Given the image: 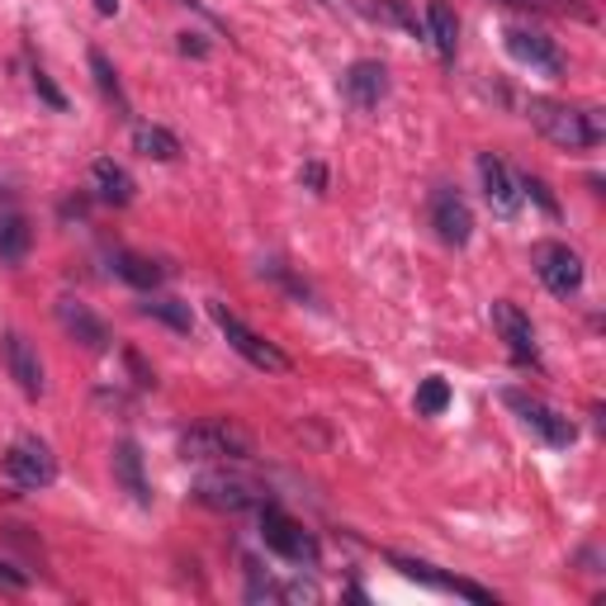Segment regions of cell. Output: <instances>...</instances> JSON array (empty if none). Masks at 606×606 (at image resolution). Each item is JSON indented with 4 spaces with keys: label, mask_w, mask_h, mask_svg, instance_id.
<instances>
[{
    "label": "cell",
    "mask_w": 606,
    "mask_h": 606,
    "mask_svg": "<svg viewBox=\"0 0 606 606\" xmlns=\"http://www.w3.org/2000/svg\"><path fill=\"white\" fill-rule=\"evenodd\" d=\"M34 91H38L43 100H48L53 109H67V95L57 91V85H53V77H48V71H38V67H34Z\"/></svg>",
    "instance_id": "4316f807"
},
{
    "label": "cell",
    "mask_w": 606,
    "mask_h": 606,
    "mask_svg": "<svg viewBox=\"0 0 606 606\" xmlns=\"http://www.w3.org/2000/svg\"><path fill=\"white\" fill-rule=\"evenodd\" d=\"M502 403H508V408L522 417L526 431H536V436H540L545 445H555V451H569V445L579 441V427H573L564 412H555L550 403L531 398V394H522V388H508V394H502Z\"/></svg>",
    "instance_id": "3957f363"
},
{
    "label": "cell",
    "mask_w": 606,
    "mask_h": 606,
    "mask_svg": "<svg viewBox=\"0 0 606 606\" xmlns=\"http://www.w3.org/2000/svg\"><path fill=\"white\" fill-rule=\"evenodd\" d=\"M114 479H119L128 493H133V502H142V508L152 502V488H148V479H142V455H138L133 441H124L119 451H114Z\"/></svg>",
    "instance_id": "2e32d148"
},
{
    "label": "cell",
    "mask_w": 606,
    "mask_h": 606,
    "mask_svg": "<svg viewBox=\"0 0 606 606\" xmlns=\"http://www.w3.org/2000/svg\"><path fill=\"white\" fill-rule=\"evenodd\" d=\"M303 180H308L313 190H323V166H303Z\"/></svg>",
    "instance_id": "f546056e"
},
{
    "label": "cell",
    "mask_w": 606,
    "mask_h": 606,
    "mask_svg": "<svg viewBox=\"0 0 606 606\" xmlns=\"http://www.w3.org/2000/svg\"><path fill=\"white\" fill-rule=\"evenodd\" d=\"M493 327L502 331V341H508V351L516 360H536V331H531V317L516 308V303H508V299L493 303Z\"/></svg>",
    "instance_id": "7c38bea8"
},
{
    "label": "cell",
    "mask_w": 606,
    "mask_h": 606,
    "mask_svg": "<svg viewBox=\"0 0 606 606\" xmlns=\"http://www.w3.org/2000/svg\"><path fill=\"white\" fill-rule=\"evenodd\" d=\"M91 71H95V85H100V95L105 100H114L124 114H128V100H124V85H119V77H114V67H109V57L100 53V48H91Z\"/></svg>",
    "instance_id": "7402d4cb"
},
{
    "label": "cell",
    "mask_w": 606,
    "mask_h": 606,
    "mask_svg": "<svg viewBox=\"0 0 606 606\" xmlns=\"http://www.w3.org/2000/svg\"><path fill=\"white\" fill-rule=\"evenodd\" d=\"M0 587H10V593H24V587H28V573L0 559Z\"/></svg>",
    "instance_id": "f1b7e54d"
},
{
    "label": "cell",
    "mask_w": 606,
    "mask_h": 606,
    "mask_svg": "<svg viewBox=\"0 0 606 606\" xmlns=\"http://www.w3.org/2000/svg\"><path fill=\"white\" fill-rule=\"evenodd\" d=\"M142 313L162 317V323H171L176 331H190V308H185L180 299H152V303H142Z\"/></svg>",
    "instance_id": "d4e9b609"
},
{
    "label": "cell",
    "mask_w": 606,
    "mask_h": 606,
    "mask_svg": "<svg viewBox=\"0 0 606 606\" xmlns=\"http://www.w3.org/2000/svg\"><path fill=\"white\" fill-rule=\"evenodd\" d=\"M114 270H119L128 284H138V290H156V284H162V266L138 252H114Z\"/></svg>",
    "instance_id": "ffe728a7"
},
{
    "label": "cell",
    "mask_w": 606,
    "mask_h": 606,
    "mask_svg": "<svg viewBox=\"0 0 606 606\" xmlns=\"http://www.w3.org/2000/svg\"><path fill=\"white\" fill-rule=\"evenodd\" d=\"M28 252V223L14 209H0V261H20Z\"/></svg>",
    "instance_id": "44dd1931"
},
{
    "label": "cell",
    "mask_w": 606,
    "mask_h": 606,
    "mask_svg": "<svg viewBox=\"0 0 606 606\" xmlns=\"http://www.w3.org/2000/svg\"><path fill=\"white\" fill-rule=\"evenodd\" d=\"M261 540H266V550H276L280 559H290V564H317V540L290 512L270 508V502L261 508Z\"/></svg>",
    "instance_id": "52a82bcc"
},
{
    "label": "cell",
    "mask_w": 606,
    "mask_h": 606,
    "mask_svg": "<svg viewBox=\"0 0 606 606\" xmlns=\"http://www.w3.org/2000/svg\"><path fill=\"white\" fill-rule=\"evenodd\" d=\"M180 455L185 459H247L252 436L237 431L233 422H205V427H190L180 436Z\"/></svg>",
    "instance_id": "277c9868"
},
{
    "label": "cell",
    "mask_w": 606,
    "mask_h": 606,
    "mask_svg": "<svg viewBox=\"0 0 606 606\" xmlns=\"http://www.w3.org/2000/svg\"><path fill=\"white\" fill-rule=\"evenodd\" d=\"M95 10H100V14H105V20H109V14H119V0H95Z\"/></svg>",
    "instance_id": "1f68e13d"
},
{
    "label": "cell",
    "mask_w": 606,
    "mask_h": 606,
    "mask_svg": "<svg viewBox=\"0 0 606 606\" xmlns=\"http://www.w3.org/2000/svg\"><path fill=\"white\" fill-rule=\"evenodd\" d=\"M57 323L67 327V337H77L85 351H105L109 346V331H105V323L85 308V303H77V299H62L57 303Z\"/></svg>",
    "instance_id": "4fadbf2b"
},
{
    "label": "cell",
    "mask_w": 606,
    "mask_h": 606,
    "mask_svg": "<svg viewBox=\"0 0 606 606\" xmlns=\"http://www.w3.org/2000/svg\"><path fill=\"white\" fill-rule=\"evenodd\" d=\"M502 5H536V10H573V14H587V0H502Z\"/></svg>",
    "instance_id": "484cf974"
},
{
    "label": "cell",
    "mask_w": 606,
    "mask_h": 606,
    "mask_svg": "<svg viewBox=\"0 0 606 606\" xmlns=\"http://www.w3.org/2000/svg\"><path fill=\"white\" fill-rule=\"evenodd\" d=\"M213 323H219V331L228 337V346L247 360V365H256V370H266V374H290V356L280 351V346H270L266 337H256V331L242 323L237 313H228L223 303H213Z\"/></svg>",
    "instance_id": "7a4b0ae2"
},
{
    "label": "cell",
    "mask_w": 606,
    "mask_h": 606,
    "mask_svg": "<svg viewBox=\"0 0 606 606\" xmlns=\"http://www.w3.org/2000/svg\"><path fill=\"white\" fill-rule=\"evenodd\" d=\"M195 498L213 512H247V508H266V488L242 479V474H205L195 483Z\"/></svg>",
    "instance_id": "ba28073f"
},
{
    "label": "cell",
    "mask_w": 606,
    "mask_h": 606,
    "mask_svg": "<svg viewBox=\"0 0 606 606\" xmlns=\"http://www.w3.org/2000/svg\"><path fill=\"white\" fill-rule=\"evenodd\" d=\"M0 474H5V483H14V488H48L53 479H57V459H53V451L43 441H34V436H24V441H14L10 451H5V459H0Z\"/></svg>",
    "instance_id": "5b68a950"
},
{
    "label": "cell",
    "mask_w": 606,
    "mask_h": 606,
    "mask_svg": "<svg viewBox=\"0 0 606 606\" xmlns=\"http://www.w3.org/2000/svg\"><path fill=\"white\" fill-rule=\"evenodd\" d=\"M479 176H483V195H488V205H493L498 219H512L516 209H522V185L512 180V171L498 162L493 152H483L479 156Z\"/></svg>",
    "instance_id": "30bf717a"
},
{
    "label": "cell",
    "mask_w": 606,
    "mask_h": 606,
    "mask_svg": "<svg viewBox=\"0 0 606 606\" xmlns=\"http://www.w3.org/2000/svg\"><path fill=\"white\" fill-rule=\"evenodd\" d=\"M341 85H346V100H351L356 109H374L388 95V71L380 62H356L351 71H346Z\"/></svg>",
    "instance_id": "5bb4252c"
},
{
    "label": "cell",
    "mask_w": 606,
    "mask_h": 606,
    "mask_svg": "<svg viewBox=\"0 0 606 606\" xmlns=\"http://www.w3.org/2000/svg\"><path fill=\"white\" fill-rule=\"evenodd\" d=\"M133 148L142 156H152V162H176V156H180L176 133H166V128H156V124H138L133 128Z\"/></svg>",
    "instance_id": "ac0fdd59"
},
{
    "label": "cell",
    "mask_w": 606,
    "mask_h": 606,
    "mask_svg": "<svg viewBox=\"0 0 606 606\" xmlns=\"http://www.w3.org/2000/svg\"><path fill=\"white\" fill-rule=\"evenodd\" d=\"M180 53H195V57H205L209 48H205V43H190V34H180Z\"/></svg>",
    "instance_id": "4dcf8cb0"
},
{
    "label": "cell",
    "mask_w": 606,
    "mask_h": 606,
    "mask_svg": "<svg viewBox=\"0 0 606 606\" xmlns=\"http://www.w3.org/2000/svg\"><path fill=\"white\" fill-rule=\"evenodd\" d=\"M427 34H431V43H436L441 57H455L459 20H455V10L445 5V0H431V5H427Z\"/></svg>",
    "instance_id": "e0dca14e"
},
{
    "label": "cell",
    "mask_w": 606,
    "mask_h": 606,
    "mask_svg": "<svg viewBox=\"0 0 606 606\" xmlns=\"http://www.w3.org/2000/svg\"><path fill=\"white\" fill-rule=\"evenodd\" d=\"M516 185H522V190H526L531 199H536V205H540L545 213H559V205H555V195H550V190H545V185H540L536 176H522V180H516Z\"/></svg>",
    "instance_id": "83f0119b"
},
{
    "label": "cell",
    "mask_w": 606,
    "mask_h": 606,
    "mask_svg": "<svg viewBox=\"0 0 606 606\" xmlns=\"http://www.w3.org/2000/svg\"><path fill=\"white\" fill-rule=\"evenodd\" d=\"M95 190H100V199L105 205H128L133 199V176H128L124 166H114V162H95Z\"/></svg>",
    "instance_id": "d6986e66"
},
{
    "label": "cell",
    "mask_w": 606,
    "mask_h": 606,
    "mask_svg": "<svg viewBox=\"0 0 606 606\" xmlns=\"http://www.w3.org/2000/svg\"><path fill=\"white\" fill-rule=\"evenodd\" d=\"M388 564H394L403 579H412V583H422V587H436V593H445V587H451V579H445V573H436L431 564H422V559H403V555H394Z\"/></svg>",
    "instance_id": "cb8c5ba5"
},
{
    "label": "cell",
    "mask_w": 606,
    "mask_h": 606,
    "mask_svg": "<svg viewBox=\"0 0 606 606\" xmlns=\"http://www.w3.org/2000/svg\"><path fill=\"white\" fill-rule=\"evenodd\" d=\"M508 53L522 67L545 71V77H559V71H564V57H559V48H555L550 38L531 34V28H508Z\"/></svg>",
    "instance_id": "8fae6325"
},
{
    "label": "cell",
    "mask_w": 606,
    "mask_h": 606,
    "mask_svg": "<svg viewBox=\"0 0 606 606\" xmlns=\"http://www.w3.org/2000/svg\"><path fill=\"white\" fill-rule=\"evenodd\" d=\"M445 408H451V384H445L441 374H431V380H422V388H417V412L436 417Z\"/></svg>",
    "instance_id": "603a6c76"
},
{
    "label": "cell",
    "mask_w": 606,
    "mask_h": 606,
    "mask_svg": "<svg viewBox=\"0 0 606 606\" xmlns=\"http://www.w3.org/2000/svg\"><path fill=\"white\" fill-rule=\"evenodd\" d=\"M5 365H10L14 384H20L28 398H38V394H43V365H38V351L20 337V331H10V337H5Z\"/></svg>",
    "instance_id": "9a60e30c"
},
{
    "label": "cell",
    "mask_w": 606,
    "mask_h": 606,
    "mask_svg": "<svg viewBox=\"0 0 606 606\" xmlns=\"http://www.w3.org/2000/svg\"><path fill=\"white\" fill-rule=\"evenodd\" d=\"M531 266H536V276L545 280V290L559 294V299L583 290V256L573 247H564V242H536Z\"/></svg>",
    "instance_id": "8992f818"
},
{
    "label": "cell",
    "mask_w": 606,
    "mask_h": 606,
    "mask_svg": "<svg viewBox=\"0 0 606 606\" xmlns=\"http://www.w3.org/2000/svg\"><path fill=\"white\" fill-rule=\"evenodd\" d=\"M526 114L555 148L583 152V148H593V142H602V114L597 109H573V105H559V100H531Z\"/></svg>",
    "instance_id": "6da1fadb"
},
{
    "label": "cell",
    "mask_w": 606,
    "mask_h": 606,
    "mask_svg": "<svg viewBox=\"0 0 606 606\" xmlns=\"http://www.w3.org/2000/svg\"><path fill=\"white\" fill-rule=\"evenodd\" d=\"M431 228L445 247H465L469 233H474V213L469 205L459 199V190H436L431 195Z\"/></svg>",
    "instance_id": "9c48e42d"
}]
</instances>
